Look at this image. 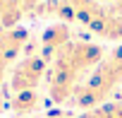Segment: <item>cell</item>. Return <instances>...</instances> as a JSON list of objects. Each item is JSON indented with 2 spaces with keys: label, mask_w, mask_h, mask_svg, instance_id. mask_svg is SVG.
I'll list each match as a JSON object with an SVG mask.
<instances>
[{
  "label": "cell",
  "mask_w": 122,
  "mask_h": 118,
  "mask_svg": "<svg viewBox=\"0 0 122 118\" xmlns=\"http://www.w3.org/2000/svg\"><path fill=\"white\" fill-rule=\"evenodd\" d=\"M103 60H105V51H103V46L91 43V41H70L62 51L53 58L55 65H62V68L72 70V72L79 75V77H81L89 68L101 65Z\"/></svg>",
  "instance_id": "cell-1"
},
{
  "label": "cell",
  "mask_w": 122,
  "mask_h": 118,
  "mask_svg": "<svg viewBox=\"0 0 122 118\" xmlns=\"http://www.w3.org/2000/svg\"><path fill=\"white\" fill-rule=\"evenodd\" d=\"M46 118H74V116H70V113H48Z\"/></svg>",
  "instance_id": "cell-6"
},
{
  "label": "cell",
  "mask_w": 122,
  "mask_h": 118,
  "mask_svg": "<svg viewBox=\"0 0 122 118\" xmlns=\"http://www.w3.org/2000/svg\"><path fill=\"white\" fill-rule=\"evenodd\" d=\"M48 70V60L41 55V53H29L22 58V63L15 68L12 77H10V84H12V92H29V89H36L43 80Z\"/></svg>",
  "instance_id": "cell-2"
},
{
  "label": "cell",
  "mask_w": 122,
  "mask_h": 118,
  "mask_svg": "<svg viewBox=\"0 0 122 118\" xmlns=\"http://www.w3.org/2000/svg\"><path fill=\"white\" fill-rule=\"evenodd\" d=\"M43 104V96L36 92V89H29V92H17L12 99H10V108L17 113V116H29L34 111H38Z\"/></svg>",
  "instance_id": "cell-5"
},
{
  "label": "cell",
  "mask_w": 122,
  "mask_h": 118,
  "mask_svg": "<svg viewBox=\"0 0 122 118\" xmlns=\"http://www.w3.org/2000/svg\"><path fill=\"white\" fill-rule=\"evenodd\" d=\"M0 111H3V99H0Z\"/></svg>",
  "instance_id": "cell-7"
},
{
  "label": "cell",
  "mask_w": 122,
  "mask_h": 118,
  "mask_svg": "<svg viewBox=\"0 0 122 118\" xmlns=\"http://www.w3.org/2000/svg\"><path fill=\"white\" fill-rule=\"evenodd\" d=\"M89 29L96 36L105 39V41H122V15L101 7V12L93 17V22L89 24Z\"/></svg>",
  "instance_id": "cell-4"
},
{
  "label": "cell",
  "mask_w": 122,
  "mask_h": 118,
  "mask_svg": "<svg viewBox=\"0 0 122 118\" xmlns=\"http://www.w3.org/2000/svg\"><path fill=\"white\" fill-rule=\"evenodd\" d=\"M70 41H72V31H70L67 24H62V22L50 24V27L41 34V39H38L41 55L46 58V60H53V58H55L60 51H62Z\"/></svg>",
  "instance_id": "cell-3"
}]
</instances>
